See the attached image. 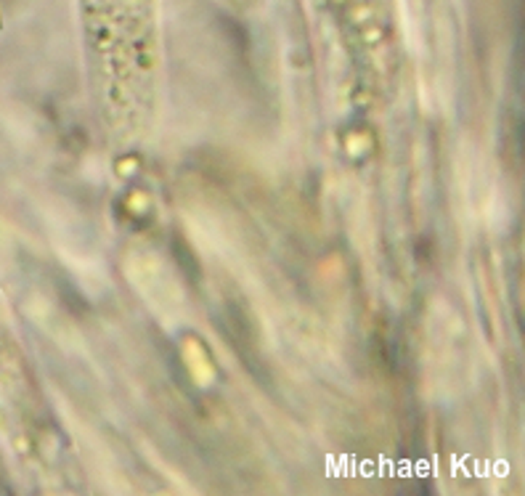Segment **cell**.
<instances>
[{
  "label": "cell",
  "mask_w": 525,
  "mask_h": 496,
  "mask_svg": "<svg viewBox=\"0 0 525 496\" xmlns=\"http://www.w3.org/2000/svg\"><path fill=\"white\" fill-rule=\"evenodd\" d=\"M173 250H175V263L183 268V274L188 276V282H197V279H199V265H197V260H194L191 250H188V247L181 242V239H175V242H173Z\"/></svg>",
  "instance_id": "6da1fadb"
}]
</instances>
